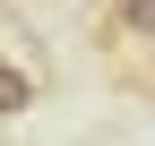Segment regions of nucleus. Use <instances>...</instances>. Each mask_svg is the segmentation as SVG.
I'll return each mask as SVG.
<instances>
[{
  "label": "nucleus",
  "instance_id": "nucleus-1",
  "mask_svg": "<svg viewBox=\"0 0 155 146\" xmlns=\"http://www.w3.org/2000/svg\"><path fill=\"white\" fill-rule=\"evenodd\" d=\"M35 95H43V86H35V78H26L17 60H0V120H17V112H35Z\"/></svg>",
  "mask_w": 155,
  "mask_h": 146
},
{
  "label": "nucleus",
  "instance_id": "nucleus-2",
  "mask_svg": "<svg viewBox=\"0 0 155 146\" xmlns=\"http://www.w3.org/2000/svg\"><path fill=\"white\" fill-rule=\"evenodd\" d=\"M121 26L129 34H155V0H121Z\"/></svg>",
  "mask_w": 155,
  "mask_h": 146
}]
</instances>
